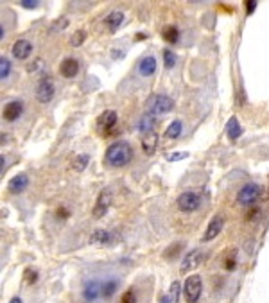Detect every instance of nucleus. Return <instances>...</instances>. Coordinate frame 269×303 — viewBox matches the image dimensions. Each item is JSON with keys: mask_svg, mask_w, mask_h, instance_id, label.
Segmentation results:
<instances>
[{"mask_svg": "<svg viewBox=\"0 0 269 303\" xmlns=\"http://www.w3.org/2000/svg\"><path fill=\"white\" fill-rule=\"evenodd\" d=\"M133 160V149L128 142H115L106 151V163L110 167H126Z\"/></svg>", "mask_w": 269, "mask_h": 303, "instance_id": "obj_1", "label": "nucleus"}, {"mask_svg": "<svg viewBox=\"0 0 269 303\" xmlns=\"http://www.w3.org/2000/svg\"><path fill=\"white\" fill-rule=\"evenodd\" d=\"M201 292H203V278L199 274H190L183 285V296L187 303H197L201 298Z\"/></svg>", "mask_w": 269, "mask_h": 303, "instance_id": "obj_2", "label": "nucleus"}, {"mask_svg": "<svg viewBox=\"0 0 269 303\" xmlns=\"http://www.w3.org/2000/svg\"><path fill=\"white\" fill-rule=\"evenodd\" d=\"M176 205L181 212L185 214H190V212H196L201 206V194L194 192V190H187V192L179 194V197L176 199Z\"/></svg>", "mask_w": 269, "mask_h": 303, "instance_id": "obj_3", "label": "nucleus"}, {"mask_svg": "<svg viewBox=\"0 0 269 303\" xmlns=\"http://www.w3.org/2000/svg\"><path fill=\"white\" fill-rule=\"evenodd\" d=\"M83 299L86 303H95L103 299V280L101 278H90L83 285Z\"/></svg>", "mask_w": 269, "mask_h": 303, "instance_id": "obj_4", "label": "nucleus"}, {"mask_svg": "<svg viewBox=\"0 0 269 303\" xmlns=\"http://www.w3.org/2000/svg\"><path fill=\"white\" fill-rule=\"evenodd\" d=\"M260 194H262L260 185H256V183L244 185V187L239 190V194H237V203H239L240 206H251L253 203L258 201Z\"/></svg>", "mask_w": 269, "mask_h": 303, "instance_id": "obj_5", "label": "nucleus"}, {"mask_svg": "<svg viewBox=\"0 0 269 303\" xmlns=\"http://www.w3.org/2000/svg\"><path fill=\"white\" fill-rule=\"evenodd\" d=\"M56 94V86H54V81H52V77L45 76L40 79L38 86H36V99H38L40 103H49L52 101Z\"/></svg>", "mask_w": 269, "mask_h": 303, "instance_id": "obj_6", "label": "nucleus"}, {"mask_svg": "<svg viewBox=\"0 0 269 303\" xmlns=\"http://www.w3.org/2000/svg\"><path fill=\"white\" fill-rule=\"evenodd\" d=\"M174 108V101L169 95H154L149 101V111L156 115H163Z\"/></svg>", "mask_w": 269, "mask_h": 303, "instance_id": "obj_7", "label": "nucleus"}, {"mask_svg": "<svg viewBox=\"0 0 269 303\" xmlns=\"http://www.w3.org/2000/svg\"><path fill=\"white\" fill-rule=\"evenodd\" d=\"M111 205V192L110 190H103V192L97 196V201H95V206H94V217L95 219H101L106 215L108 208Z\"/></svg>", "mask_w": 269, "mask_h": 303, "instance_id": "obj_8", "label": "nucleus"}, {"mask_svg": "<svg viewBox=\"0 0 269 303\" xmlns=\"http://www.w3.org/2000/svg\"><path fill=\"white\" fill-rule=\"evenodd\" d=\"M11 52H13V58L18 61H26L31 54H33V43L27 42V40H18L15 42V45L11 47Z\"/></svg>", "mask_w": 269, "mask_h": 303, "instance_id": "obj_9", "label": "nucleus"}, {"mask_svg": "<svg viewBox=\"0 0 269 303\" xmlns=\"http://www.w3.org/2000/svg\"><path fill=\"white\" fill-rule=\"evenodd\" d=\"M22 113H24V103H22V101H11V103L6 104L4 110H2V117H4V120H8V122L18 120Z\"/></svg>", "mask_w": 269, "mask_h": 303, "instance_id": "obj_10", "label": "nucleus"}, {"mask_svg": "<svg viewBox=\"0 0 269 303\" xmlns=\"http://www.w3.org/2000/svg\"><path fill=\"white\" fill-rule=\"evenodd\" d=\"M201 258H203V251L201 249H192V251L188 253L187 256L183 258V262H181V267H179V271L183 274L190 273L194 267H197L201 262Z\"/></svg>", "mask_w": 269, "mask_h": 303, "instance_id": "obj_11", "label": "nucleus"}, {"mask_svg": "<svg viewBox=\"0 0 269 303\" xmlns=\"http://www.w3.org/2000/svg\"><path fill=\"white\" fill-rule=\"evenodd\" d=\"M117 120H119V117H117V111L106 110V111L103 113V115L99 117L97 124H99V128H101V129L104 131V135H110L111 129L115 128Z\"/></svg>", "mask_w": 269, "mask_h": 303, "instance_id": "obj_12", "label": "nucleus"}, {"mask_svg": "<svg viewBox=\"0 0 269 303\" xmlns=\"http://www.w3.org/2000/svg\"><path fill=\"white\" fill-rule=\"evenodd\" d=\"M222 224H224V221H222L221 215H215V217H212V221H210L208 226H206L205 235H203V242H210V240H214L215 237L221 233Z\"/></svg>", "mask_w": 269, "mask_h": 303, "instance_id": "obj_13", "label": "nucleus"}, {"mask_svg": "<svg viewBox=\"0 0 269 303\" xmlns=\"http://www.w3.org/2000/svg\"><path fill=\"white\" fill-rule=\"evenodd\" d=\"M60 74L67 79H72L79 74V61L76 58H65L60 65Z\"/></svg>", "mask_w": 269, "mask_h": 303, "instance_id": "obj_14", "label": "nucleus"}, {"mask_svg": "<svg viewBox=\"0 0 269 303\" xmlns=\"http://www.w3.org/2000/svg\"><path fill=\"white\" fill-rule=\"evenodd\" d=\"M156 67H158L156 58H154V56H145V58H142L140 63H138V74H140L142 77H151L156 72Z\"/></svg>", "mask_w": 269, "mask_h": 303, "instance_id": "obj_15", "label": "nucleus"}, {"mask_svg": "<svg viewBox=\"0 0 269 303\" xmlns=\"http://www.w3.org/2000/svg\"><path fill=\"white\" fill-rule=\"evenodd\" d=\"M27 185H29V178H27V174H18V176H15L11 181H9L8 188H9V192L20 194V192H24V190H26Z\"/></svg>", "mask_w": 269, "mask_h": 303, "instance_id": "obj_16", "label": "nucleus"}, {"mask_svg": "<svg viewBox=\"0 0 269 303\" xmlns=\"http://www.w3.org/2000/svg\"><path fill=\"white\" fill-rule=\"evenodd\" d=\"M119 285H120V280L115 276H108L103 280V299H108L111 296L115 294L117 290H119Z\"/></svg>", "mask_w": 269, "mask_h": 303, "instance_id": "obj_17", "label": "nucleus"}, {"mask_svg": "<svg viewBox=\"0 0 269 303\" xmlns=\"http://www.w3.org/2000/svg\"><path fill=\"white\" fill-rule=\"evenodd\" d=\"M122 22H124V15L120 13V11H111V13L104 18V24H106V27H108L110 33L119 31V27L122 26Z\"/></svg>", "mask_w": 269, "mask_h": 303, "instance_id": "obj_18", "label": "nucleus"}, {"mask_svg": "<svg viewBox=\"0 0 269 303\" xmlns=\"http://www.w3.org/2000/svg\"><path fill=\"white\" fill-rule=\"evenodd\" d=\"M226 135L228 138H230L231 142L237 140V138L242 135V128H240L239 124V119L237 117H231L230 120H228V124H226Z\"/></svg>", "mask_w": 269, "mask_h": 303, "instance_id": "obj_19", "label": "nucleus"}, {"mask_svg": "<svg viewBox=\"0 0 269 303\" xmlns=\"http://www.w3.org/2000/svg\"><path fill=\"white\" fill-rule=\"evenodd\" d=\"M154 126H156V119H154L153 115H145L142 117L140 122H138V131L144 133V135H151Z\"/></svg>", "mask_w": 269, "mask_h": 303, "instance_id": "obj_20", "label": "nucleus"}, {"mask_svg": "<svg viewBox=\"0 0 269 303\" xmlns=\"http://www.w3.org/2000/svg\"><path fill=\"white\" fill-rule=\"evenodd\" d=\"M113 235L110 233L108 230H95L90 237V242L92 244H110Z\"/></svg>", "mask_w": 269, "mask_h": 303, "instance_id": "obj_21", "label": "nucleus"}, {"mask_svg": "<svg viewBox=\"0 0 269 303\" xmlns=\"http://www.w3.org/2000/svg\"><path fill=\"white\" fill-rule=\"evenodd\" d=\"M156 142H158V137L154 135V133H151V135H147V137L142 140V151H144L145 154H154V151H156Z\"/></svg>", "mask_w": 269, "mask_h": 303, "instance_id": "obj_22", "label": "nucleus"}, {"mask_svg": "<svg viewBox=\"0 0 269 303\" xmlns=\"http://www.w3.org/2000/svg\"><path fill=\"white\" fill-rule=\"evenodd\" d=\"M162 38L165 40L167 43L174 45V43L179 40V31H178V27H176V26H167V27H163Z\"/></svg>", "mask_w": 269, "mask_h": 303, "instance_id": "obj_23", "label": "nucleus"}, {"mask_svg": "<svg viewBox=\"0 0 269 303\" xmlns=\"http://www.w3.org/2000/svg\"><path fill=\"white\" fill-rule=\"evenodd\" d=\"M183 131V122L181 120H172L169 128L165 129V138H178Z\"/></svg>", "mask_w": 269, "mask_h": 303, "instance_id": "obj_24", "label": "nucleus"}, {"mask_svg": "<svg viewBox=\"0 0 269 303\" xmlns=\"http://www.w3.org/2000/svg\"><path fill=\"white\" fill-rule=\"evenodd\" d=\"M88 162H90L88 154H79V156H76V160H74V169H76L77 172H83L86 169V165H88Z\"/></svg>", "mask_w": 269, "mask_h": 303, "instance_id": "obj_25", "label": "nucleus"}, {"mask_svg": "<svg viewBox=\"0 0 269 303\" xmlns=\"http://www.w3.org/2000/svg\"><path fill=\"white\" fill-rule=\"evenodd\" d=\"M9 74H11V61L8 58H2L0 60V77H2V81L8 79Z\"/></svg>", "mask_w": 269, "mask_h": 303, "instance_id": "obj_26", "label": "nucleus"}, {"mask_svg": "<svg viewBox=\"0 0 269 303\" xmlns=\"http://www.w3.org/2000/svg\"><path fill=\"white\" fill-rule=\"evenodd\" d=\"M163 65H165L167 69H172L176 65V54L172 51H169V49L163 51Z\"/></svg>", "mask_w": 269, "mask_h": 303, "instance_id": "obj_27", "label": "nucleus"}, {"mask_svg": "<svg viewBox=\"0 0 269 303\" xmlns=\"http://www.w3.org/2000/svg\"><path fill=\"white\" fill-rule=\"evenodd\" d=\"M120 303H137V292L133 289H128L124 294L120 296Z\"/></svg>", "mask_w": 269, "mask_h": 303, "instance_id": "obj_28", "label": "nucleus"}, {"mask_svg": "<svg viewBox=\"0 0 269 303\" xmlns=\"http://www.w3.org/2000/svg\"><path fill=\"white\" fill-rule=\"evenodd\" d=\"M235 265H237V256H235V251H230V255L224 258V269L226 271H233Z\"/></svg>", "mask_w": 269, "mask_h": 303, "instance_id": "obj_29", "label": "nucleus"}, {"mask_svg": "<svg viewBox=\"0 0 269 303\" xmlns=\"http://www.w3.org/2000/svg\"><path fill=\"white\" fill-rule=\"evenodd\" d=\"M85 38H86L85 31H79L77 35L72 36V45H74V47H79V45H81V43L85 42Z\"/></svg>", "mask_w": 269, "mask_h": 303, "instance_id": "obj_30", "label": "nucleus"}, {"mask_svg": "<svg viewBox=\"0 0 269 303\" xmlns=\"http://www.w3.org/2000/svg\"><path fill=\"white\" fill-rule=\"evenodd\" d=\"M181 246H183V244H172L171 249H167V251H165L167 258H172V255H178V253L181 251Z\"/></svg>", "mask_w": 269, "mask_h": 303, "instance_id": "obj_31", "label": "nucleus"}, {"mask_svg": "<svg viewBox=\"0 0 269 303\" xmlns=\"http://www.w3.org/2000/svg\"><path fill=\"white\" fill-rule=\"evenodd\" d=\"M178 296H179V282H172V285H171V299H172V301H178Z\"/></svg>", "mask_w": 269, "mask_h": 303, "instance_id": "obj_32", "label": "nucleus"}, {"mask_svg": "<svg viewBox=\"0 0 269 303\" xmlns=\"http://www.w3.org/2000/svg\"><path fill=\"white\" fill-rule=\"evenodd\" d=\"M38 0H22L20 2V6L22 8H26V9H36L38 8Z\"/></svg>", "mask_w": 269, "mask_h": 303, "instance_id": "obj_33", "label": "nucleus"}, {"mask_svg": "<svg viewBox=\"0 0 269 303\" xmlns=\"http://www.w3.org/2000/svg\"><path fill=\"white\" fill-rule=\"evenodd\" d=\"M187 156H188V153H174V154H169L167 160H169V162H178V160H183V158H187Z\"/></svg>", "mask_w": 269, "mask_h": 303, "instance_id": "obj_34", "label": "nucleus"}, {"mask_svg": "<svg viewBox=\"0 0 269 303\" xmlns=\"http://www.w3.org/2000/svg\"><path fill=\"white\" fill-rule=\"evenodd\" d=\"M36 280H38V271H35V269H29V271H27V282L35 283Z\"/></svg>", "mask_w": 269, "mask_h": 303, "instance_id": "obj_35", "label": "nucleus"}, {"mask_svg": "<svg viewBox=\"0 0 269 303\" xmlns=\"http://www.w3.org/2000/svg\"><path fill=\"white\" fill-rule=\"evenodd\" d=\"M256 4H258L256 0H248V2H246V13L251 15L253 11H255V9H256Z\"/></svg>", "mask_w": 269, "mask_h": 303, "instance_id": "obj_36", "label": "nucleus"}, {"mask_svg": "<svg viewBox=\"0 0 269 303\" xmlns=\"http://www.w3.org/2000/svg\"><path fill=\"white\" fill-rule=\"evenodd\" d=\"M56 214H58V217H63V219H67L70 215V212L67 208H65V206H60V208H58V212H56Z\"/></svg>", "mask_w": 269, "mask_h": 303, "instance_id": "obj_37", "label": "nucleus"}, {"mask_svg": "<svg viewBox=\"0 0 269 303\" xmlns=\"http://www.w3.org/2000/svg\"><path fill=\"white\" fill-rule=\"evenodd\" d=\"M172 299H171V296H162V298H160V303H171Z\"/></svg>", "mask_w": 269, "mask_h": 303, "instance_id": "obj_38", "label": "nucleus"}, {"mask_svg": "<svg viewBox=\"0 0 269 303\" xmlns=\"http://www.w3.org/2000/svg\"><path fill=\"white\" fill-rule=\"evenodd\" d=\"M9 303H22V299L17 296V298H13V299H11V301H9Z\"/></svg>", "mask_w": 269, "mask_h": 303, "instance_id": "obj_39", "label": "nucleus"}]
</instances>
